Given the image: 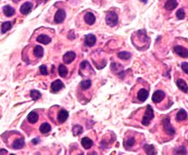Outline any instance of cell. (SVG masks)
Returning a JSON list of instances; mask_svg holds the SVG:
<instances>
[{
  "label": "cell",
  "mask_w": 188,
  "mask_h": 155,
  "mask_svg": "<svg viewBox=\"0 0 188 155\" xmlns=\"http://www.w3.org/2000/svg\"><path fill=\"white\" fill-rule=\"evenodd\" d=\"M62 88H64V84L61 80H56V81H53L52 85H51V90H52V93H57Z\"/></svg>",
  "instance_id": "8"
},
{
  "label": "cell",
  "mask_w": 188,
  "mask_h": 155,
  "mask_svg": "<svg viewBox=\"0 0 188 155\" xmlns=\"http://www.w3.org/2000/svg\"><path fill=\"white\" fill-rule=\"evenodd\" d=\"M72 132H73V135L76 136V135H79L83 132V128L81 125H75L73 129H72Z\"/></svg>",
  "instance_id": "30"
},
{
  "label": "cell",
  "mask_w": 188,
  "mask_h": 155,
  "mask_svg": "<svg viewBox=\"0 0 188 155\" xmlns=\"http://www.w3.org/2000/svg\"><path fill=\"white\" fill-rule=\"evenodd\" d=\"M149 96V91L145 88H140L137 93V98L140 102H144Z\"/></svg>",
  "instance_id": "7"
},
{
  "label": "cell",
  "mask_w": 188,
  "mask_h": 155,
  "mask_svg": "<svg viewBox=\"0 0 188 155\" xmlns=\"http://www.w3.org/2000/svg\"><path fill=\"white\" fill-rule=\"evenodd\" d=\"M33 9V4L31 2H26L20 8V12L23 15H28L32 11Z\"/></svg>",
  "instance_id": "9"
},
{
  "label": "cell",
  "mask_w": 188,
  "mask_h": 155,
  "mask_svg": "<svg viewBox=\"0 0 188 155\" xmlns=\"http://www.w3.org/2000/svg\"><path fill=\"white\" fill-rule=\"evenodd\" d=\"M118 58L122 60H128V59L131 58L132 57V54L130 52H120L117 54Z\"/></svg>",
  "instance_id": "26"
},
{
  "label": "cell",
  "mask_w": 188,
  "mask_h": 155,
  "mask_svg": "<svg viewBox=\"0 0 188 155\" xmlns=\"http://www.w3.org/2000/svg\"><path fill=\"white\" fill-rule=\"evenodd\" d=\"M144 149L145 151V153L147 154H157L156 149L154 148V146L152 145H149V144H145L144 146Z\"/></svg>",
  "instance_id": "25"
},
{
  "label": "cell",
  "mask_w": 188,
  "mask_h": 155,
  "mask_svg": "<svg viewBox=\"0 0 188 155\" xmlns=\"http://www.w3.org/2000/svg\"><path fill=\"white\" fill-rule=\"evenodd\" d=\"M38 120V114L36 111H31L28 116V121L30 124H35Z\"/></svg>",
  "instance_id": "23"
},
{
  "label": "cell",
  "mask_w": 188,
  "mask_h": 155,
  "mask_svg": "<svg viewBox=\"0 0 188 155\" xmlns=\"http://www.w3.org/2000/svg\"><path fill=\"white\" fill-rule=\"evenodd\" d=\"M178 6V2L176 0H168L164 4V8L167 10L171 11Z\"/></svg>",
  "instance_id": "14"
},
{
  "label": "cell",
  "mask_w": 188,
  "mask_h": 155,
  "mask_svg": "<svg viewBox=\"0 0 188 155\" xmlns=\"http://www.w3.org/2000/svg\"><path fill=\"white\" fill-rule=\"evenodd\" d=\"M81 145H82V147L85 149H89V148L92 147L93 141H92V140H91L90 138H88V137H84V138H82V140H81Z\"/></svg>",
  "instance_id": "22"
},
{
  "label": "cell",
  "mask_w": 188,
  "mask_h": 155,
  "mask_svg": "<svg viewBox=\"0 0 188 155\" xmlns=\"http://www.w3.org/2000/svg\"><path fill=\"white\" fill-rule=\"evenodd\" d=\"M76 58V54L74 52H66L63 57H62V60L65 64H70L72 63Z\"/></svg>",
  "instance_id": "11"
},
{
  "label": "cell",
  "mask_w": 188,
  "mask_h": 155,
  "mask_svg": "<svg viewBox=\"0 0 188 155\" xmlns=\"http://www.w3.org/2000/svg\"><path fill=\"white\" fill-rule=\"evenodd\" d=\"M11 27H12V24H11V22H4L3 24H2V29H1V33L4 34H5L7 31L11 29Z\"/></svg>",
  "instance_id": "27"
},
{
  "label": "cell",
  "mask_w": 188,
  "mask_h": 155,
  "mask_svg": "<svg viewBox=\"0 0 188 155\" xmlns=\"http://www.w3.org/2000/svg\"><path fill=\"white\" fill-rule=\"evenodd\" d=\"M33 55L37 58H41L44 55V49L42 46L40 45H36L33 48Z\"/></svg>",
  "instance_id": "18"
},
{
  "label": "cell",
  "mask_w": 188,
  "mask_h": 155,
  "mask_svg": "<svg viewBox=\"0 0 188 155\" xmlns=\"http://www.w3.org/2000/svg\"><path fill=\"white\" fill-rule=\"evenodd\" d=\"M12 1H13V2H19L20 0H12Z\"/></svg>",
  "instance_id": "38"
},
{
  "label": "cell",
  "mask_w": 188,
  "mask_h": 155,
  "mask_svg": "<svg viewBox=\"0 0 188 155\" xmlns=\"http://www.w3.org/2000/svg\"><path fill=\"white\" fill-rule=\"evenodd\" d=\"M105 22L108 26L110 27H115L117 25L118 23V15L114 12V11H110L109 12L105 17Z\"/></svg>",
  "instance_id": "2"
},
{
  "label": "cell",
  "mask_w": 188,
  "mask_h": 155,
  "mask_svg": "<svg viewBox=\"0 0 188 155\" xmlns=\"http://www.w3.org/2000/svg\"><path fill=\"white\" fill-rule=\"evenodd\" d=\"M84 20H85V22L86 24H88V25H93L95 22H96V17H95V15H93L91 12H87L85 16H84Z\"/></svg>",
  "instance_id": "13"
},
{
  "label": "cell",
  "mask_w": 188,
  "mask_h": 155,
  "mask_svg": "<svg viewBox=\"0 0 188 155\" xmlns=\"http://www.w3.org/2000/svg\"><path fill=\"white\" fill-rule=\"evenodd\" d=\"M154 118V111L150 105H147L145 112L142 118V124L144 126H148L150 124V121Z\"/></svg>",
  "instance_id": "1"
},
{
  "label": "cell",
  "mask_w": 188,
  "mask_h": 155,
  "mask_svg": "<svg viewBox=\"0 0 188 155\" xmlns=\"http://www.w3.org/2000/svg\"><path fill=\"white\" fill-rule=\"evenodd\" d=\"M163 129H164L165 133L167 135H173L175 133L174 128L171 124L170 118L168 117L163 118Z\"/></svg>",
  "instance_id": "3"
},
{
  "label": "cell",
  "mask_w": 188,
  "mask_h": 155,
  "mask_svg": "<svg viewBox=\"0 0 188 155\" xmlns=\"http://www.w3.org/2000/svg\"><path fill=\"white\" fill-rule=\"evenodd\" d=\"M176 85H177V87L181 89L182 92L187 93V83L184 81L183 79H178L176 81Z\"/></svg>",
  "instance_id": "17"
},
{
  "label": "cell",
  "mask_w": 188,
  "mask_h": 155,
  "mask_svg": "<svg viewBox=\"0 0 188 155\" xmlns=\"http://www.w3.org/2000/svg\"><path fill=\"white\" fill-rule=\"evenodd\" d=\"M65 17H66V13H65V11H64L62 9H59V10H57V11L56 14H55L54 21H55L56 23L59 24V23L63 22V21L65 20Z\"/></svg>",
  "instance_id": "5"
},
{
  "label": "cell",
  "mask_w": 188,
  "mask_h": 155,
  "mask_svg": "<svg viewBox=\"0 0 188 155\" xmlns=\"http://www.w3.org/2000/svg\"><path fill=\"white\" fill-rule=\"evenodd\" d=\"M8 152L5 149H1L0 150V154H7Z\"/></svg>",
  "instance_id": "35"
},
{
  "label": "cell",
  "mask_w": 188,
  "mask_h": 155,
  "mask_svg": "<svg viewBox=\"0 0 188 155\" xmlns=\"http://www.w3.org/2000/svg\"><path fill=\"white\" fill-rule=\"evenodd\" d=\"M39 70H40V73L43 75H48V71H47V68L45 65H41L39 67Z\"/></svg>",
  "instance_id": "33"
},
{
  "label": "cell",
  "mask_w": 188,
  "mask_h": 155,
  "mask_svg": "<svg viewBox=\"0 0 188 155\" xmlns=\"http://www.w3.org/2000/svg\"><path fill=\"white\" fill-rule=\"evenodd\" d=\"M165 93L163 90H157L152 94V102L154 104H158L162 102L165 98Z\"/></svg>",
  "instance_id": "4"
},
{
  "label": "cell",
  "mask_w": 188,
  "mask_h": 155,
  "mask_svg": "<svg viewBox=\"0 0 188 155\" xmlns=\"http://www.w3.org/2000/svg\"><path fill=\"white\" fill-rule=\"evenodd\" d=\"M140 1H141L142 3H144V4H146V3L148 2V0H140Z\"/></svg>",
  "instance_id": "37"
},
{
  "label": "cell",
  "mask_w": 188,
  "mask_h": 155,
  "mask_svg": "<svg viewBox=\"0 0 188 155\" xmlns=\"http://www.w3.org/2000/svg\"><path fill=\"white\" fill-rule=\"evenodd\" d=\"M30 96L31 98L33 99V100H38V99H40L41 98V94H40V92L39 91H38V90H31L30 92Z\"/></svg>",
  "instance_id": "29"
},
{
  "label": "cell",
  "mask_w": 188,
  "mask_h": 155,
  "mask_svg": "<svg viewBox=\"0 0 188 155\" xmlns=\"http://www.w3.org/2000/svg\"><path fill=\"white\" fill-rule=\"evenodd\" d=\"M25 145V140L23 138H19V139H16L15 140V141L13 142L12 144V148L13 149H21L23 148Z\"/></svg>",
  "instance_id": "19"
},
{
  "label": "cell",
  "mask_w": 188,
  "mask_h": 155,
  "mask_svg": "<svg viewBox=\"0 0 188 155\" xmlns=\"http://www.w3.org/2000/svg\"><path fill=\"white\" fill-rule=\"evenodd\" d=\"M3 12L7 17H11L15 13V9L11 7L10 5H5L3 8Z\"/></svg>",
  "instance_id": "15"
},
{
  "label": "cell",
  "mask_w": 188,
  "mask_h": 155,
  "mask_svg": "<svg viewBox=\"0 0 188 155\" xmlns=\"http://www.w3.org/2000/svg\"><path fill=\"white\" fill-rule=\"evenodd\" d=\"M134 145H135V139L133 136L128 137L126 140H124V147L127 149H130L131 148H133Z\"/></svg>",
  "instance_id": "21"
},
{
  "label": "cell",
  "mask_w": 188,
  "mask_h": 155,
  "mask_svg": "<svg viewBox=\"0 0 188 155\" xmlns=\"http://www.w3.org/2000/svg\"><path fill=\"white\" fill-rule=\"evenodd\" d=\"M91 86V80H86L81 82V87L82 89H88Z\"/></svg>",
  "instance_id": "32"
},
{
  "label": "cell",
  "mask_w": 188,
  "mask_h": 155,
  "mask_svg": "<svg viewBox=\"0 0 188 155\" xmlns=\"http://www.w3.org/2000/svg\"><path fill=\"white\" fill-rule=\"evenodd\" d=\"M181 69H183V71L186 73V74L187 75L188 74V64L187 62H184V63H182L181 64Z\"/></svg>",
  "instance_id": "34"
},
{
  "label": "cell",
  "mask_w": 188,
  "mask_h": 155,
  "mask_svg": "<svg viewBox=\"0 0 188 155\" xmlns=\"http://www.w3.org/2000/svg\"><path fill=\"white\" fill-rule=\"evenodd\" d=\"M96 41H97V38L94 34H86L85 36V44L89 47L93 46L94 45L96 44Z\"/></svg>",
  "instance_id": "10"
},
{
  "label": "cell",
  "mask_w": 188,
  "mask_h": 155,
  "mask_svg": "<svg viewBox=\"0 0 188 155\" xmlns=\"http://www.w3.org/2000/svg\"><path fill=\"white\" fill-rule=\"evenodd\" d=\"M173 51H174V52H175L177 55H179L180 57L183 58H187V48H186V47H184V46L176 45V46L173 47Z\"/></svg>",
  "instance_id": "6"
},
{
  "label": "cell",
  "mask_w": 188,
  "mask_h": 155,
  "mask_svg": "<svg viewBox=\"0 0 188 155\" xmlns=\"http://www.w3.org/2000/svg\"><path fill=\"white\" fill-rule=\"evenodd\" d=\"M176 17L179 19V20H183L185 17H186V13L184 11V10L181 8V9H179L176 12Z\"/></svg>",
  "instance_id": "31"
},
{
  "label": "cell",
  "mask_w": 188,
  "mask_h": 155,
  "mask_svg": "<svg viewBox=\"0 0 188 155\" xmlns=\"http://www.w3.org/2000/svg\"><path fill=\"white\" fill-rule=\"evenodd\" d=\"M58 73L62 77H66V75H68V69L66 68L65 65L60 64L59 68H58Z\"/></svg>",
  "instance_id": "28"
},
{
  "label": "cell",
  "mask_w": 188,
  "mask_h": 155,
  "mask_svg": "<svg viewBox=\"0 0 188 155\" xmlns=\"http://www.w3.org/2000/svg\"><path fill=\"white\" fill-rule=\"evenodd\" d=\"M51 130H52V126L50 125V124H48V123H44L39 127V131H40V133L42 134L49 133Z\"/></svg>",
  "instance_id": "24"
},
{
  "label": "cell",
  "mask_w": 188,
  "mask_h": 155,
  "mask_svg": "<svg viewBox=\"0 0 188 155\" xmlns=\"http://www.w3.org/2000/svg\"><path fill=\"white\" fill-rule=\"evenodd\" d=\"M37 41L43 45H48L49 43H51L52 39L45 34H40L37 37Z\"/></svg>",
  "instance_id": "16"
},
{
  "label": "cell",
  "mask_w": 188,
  "mask_h": 155,
  "mask_svg": "<svg viewBox=\"0 0 188 155\" xmlns=\"http://www.w3.org/2000/svg\"><path fill=\"white\" fill-rule=\"evenodd\" d=\"M38 141H39L38 139H33V143H38Z\"/></svg>",
  "instance_id": "36"
},
{
  "label": "cell",
  "mask_w": 188,
  "mask_h": 155,
  "mask_svg": "<svg viewBox=\"0 0 188 155\" xmlns=\"http://www.w3.org/2000/svg\"><path fill=\"white\" fill-rule=\"evenodd\" d=\"M68 112L66 110L64 109H62L59 112H58V115H57V120L60 124H63L66 122V120L68 119Z\"/></svg>",
  "instance_id": "12"
},
{
  "label": "cell",
  "mask_w": 188,
  "mask_h": 155,
  "mask_svg": "<svg viewBox=\"0 0 188 155\" xmlns=\"http://www.w3.org/2000/svg\"><path fill=\"white\" fill-rule=\"evenodd\" d=\"M187 111L183 109H181L180 111L177 112L176 114V120L178 122H181V121H184V120H187Z\"/></svg>",
  "instance_id": "20"
}]
</instances>
